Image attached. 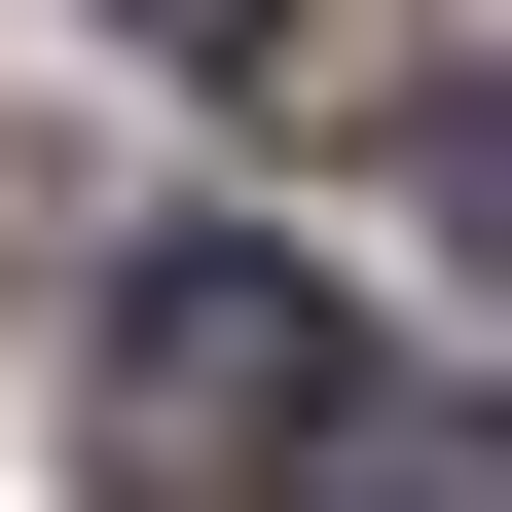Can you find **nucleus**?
<instances>
[{"mask_svg": "<svg viewBox=\"0 0 512 512\" xmlns=\"http://www.w3.org/2000/svg\"><path fill=\"white\" fill-rule=\"evenodd\" d=\"M366 293L330 256H256V220H183L147 293H110V476H366Z\"/></svg>", "mask_w": 512, "mask_h": 512, "instance_id": "nucleus-1", "label": "nucleus"}, {"mask_svg": "<svg viewBox=\"0 0 512 512\" xmlns=\"http://www.w3.org/2000/svg\"><path fill=\"white\" fill-rule=\"evenodd\" d=\"M110 37H147V74H293V0H110Z\"/></svg>", "mask_w": 512, "mask_h": 512, "instance_id": "nucleus-2", "label": "nucleus"}, {"mask_svg": "<svg viewBox=\"0 0 512 512\" xmlns=\"http://www.w3.org/2000/svg\"><path fill=\"white\" fill-rule=\"evenodd\" d=\"M439 220H476V256H512V74H476V110H439Z\"/></svg>", "mask_w": 512, "mask_h": 512, "instance_id": "nucleus-3", "label": "nucleus"}]
</instances>
